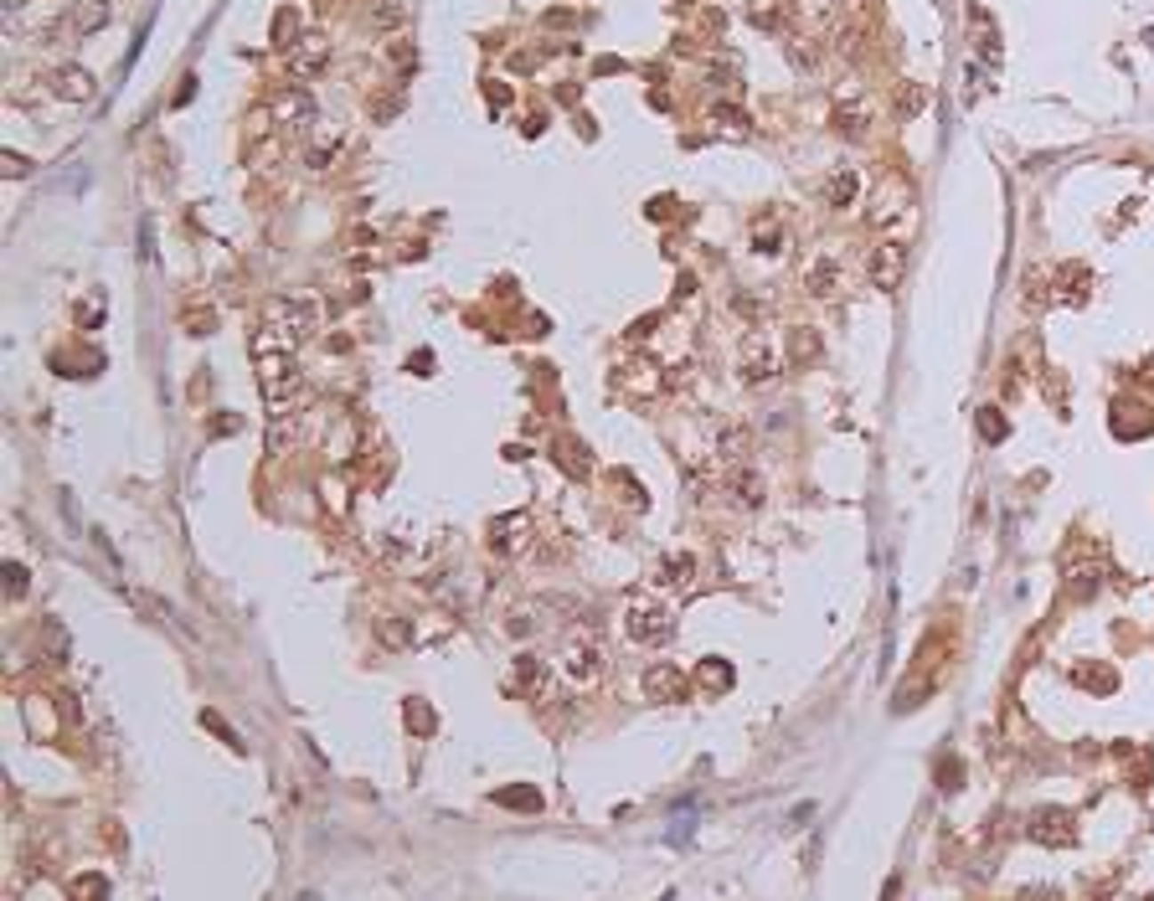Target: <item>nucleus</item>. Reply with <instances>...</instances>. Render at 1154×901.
I'll return each instance as SVG.
<instances>
[{"label": "nucleus", "mask_w": 1154, "mask_h": 901, "mask_svg": "<svg viewBox=\"0 0 1154 901\" xmlns=\"http://www.w3.org/2000/svg\"><path fill=\"white\" fill-rule=\"evenodd\" d=\"M737 371H742L747 382H763V376L773 371V345L763 341V335H747V345H742V356H737Z\"/></svg>", "instance_id": "nucleus-1"}, {"label": "nucleus", "mask_w": 1154, "mask_h": 901, "mask_svg": "<svg viewBox=\"0 0 1154 901\" xmlns=\"http://www.w3.org/2000/svg\"><path fill=\"white\" fill-rule=\"evenodd\" d=\"M618 382L634 391V397H650V391H660V371H655L650 361H634L629 371H624V376H618Z\"/></svg>", "instance_id": "nucleus-2"}, {"label": "nucleus", "mask_w": 1154, "mask_h": 901, "mask_svg": "<svg viewBox=\"0 0 1154 901\" xmlns=\"http://www.w3.org/2000/svg\"><path fill=\"white\" fill-rule=\"evenodd\" d=\"M289 62H295L299 73H315L319 62H325V42H319V36H304V42L289 52Z\"/></svg>", "instance_id": "nucleus-3"}, {"label": "nucleus", "mask_w": 1154, "mask_h": 901, "mask_svg": "<svg viewBox=\"0 0 1154 901\" xmlns=\"http://www.w3.org/2000/svg\"><path fill=\"white\" fill-rule=\"evenodd\" d=\"M727 489H732V500H737V505H747V511H753V505L763 500V479L753 474V469H747V474H732V485H727Z\"/></svg>", "instance_id": "nucleus-4"}, {"label": "nucleus", "mask_w": 1154, "mask_h": 901, "mask_svg": "<svg viewBox=\"0 0 1154 901\" xmlns=\"http://www.w3.org/2000/svg\"><path fill=\"white\" fill-rule=\"evenodd\" d=\"M897 269H902V247H892V243H886V247H882V258H876V269H871V278H876L882 289H892V284H897Z\"/></svg>", "instance_id": "nucleus-5"}, {"label": "nucleus", "mask_w": 1154, "mask_h": 901, "mask_svg": "<svg viewBox=\"0 0 1154 901\" xmlns=\"http://www.w3.org/2000/svg\"><path fill=\"white\" fill-rule=\"evenodd\" d=\"M840 284V263H814L810 269V294H835Z\"/></svg>", "instance_id": "nucleus-6"}, {"label": "nucleus", "mask_w": 1154, "mask_h": 901, "mask_svg": "<svg viewBox=\"0 0 1154 901\" xmlns=\"http://www.w3.org/2000/svg\"><path fill=\"white\" fill-rule=\"evenodd\" d=\"M103 16H109V11H103L99 0H88V5H77V11H73V26H77V31H93V26H103Z\"/></svg>", "instance_id": "nucleus-7"}, {"label": "nucleus", "mask_w": 1154, "mask_h": 901, "mask_svg": "<svg viewBox=\"0 0 1154 901\" xmlns=\"http://www.w3.org/2000/svg\"><path fill=\"white\" fill-rule=\"evenodd\" d=\"M57 83H62V93H68V98H88V73H62Z\"/></svg>", "instance_id": "nucleus-8"}, {"label": "nucleus", "mask_w": 1154, "mask_h": 901, "mask_svg": "<svg viewBox=\"0 0 1154 901\" xmlns=\"http://www.w3.org/2000/svg\"><path fill=\"white\" fill-rule=\"evenodd\" d=\"M851 196H856V175H840L835 186H830V201H835V206H845Z\"/></svg>", "instance_id": "nucleus-9"}]
</instances>
